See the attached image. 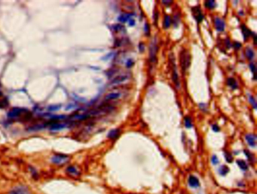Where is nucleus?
<instances>
[{
  "instance_id": "473e14b6",
  "label": "nucleus",
  "mask_w": 257,
  "mask_h": 194,
  "mask_svg": "<svg viewBox=\"0 0 257 194\" xmlns=\"http://www.w3.org/2000/svg\"><path fill=\"white\" fill-rule=\"evenodd\" d=\"M144 29H145V33L146 35L149 34V25L148 23H145L144 26Z\"/></svg>"
},
{
  "instance_id": "6e6552de",
  "label": "nucleus",
  "mask_w": 257,
  "mask_h": 194,
  "mask_svg": "<svg viewBox=\"0 0 257 194\" xmlns=\"http://www.w3.org/2000/svg\"><path fill=\"white\" fill-rule=\"evenodd\" d=\"M188 182H189V184L191 187H193V188H197V187H198L200 186V182H199L198 178L196 177L195 176H194V175H190L189 176Z\"/></svg>"
},
{
  "instance_id": "58836bf2",
  "label": "nucleus",
  "mask_w": 257,
  "mask_h": 194,
  "mask_svg": "<svg viewBox=\"0 0 257 194\" xmlns=\"http://www.w3.org/2000/svg\"><path fill=\"white\" fill-rule=\"evenodd\" d=\"M244 153L246 155V156L248 157V159H249V160H251V153L248 151V150H244Z\"/></svg>"
},
{
  "instance_id": "6ab92c4d",
  "label": "nucleus",
  "mask_w": 257,
  "mask_h": 194,
  "mask_svg": "<svg viewBox=\"0 0 257 194\" xmlns=\"http://www.w3.org/2000/svg\"><path fill=\"white\" fill-rule=\"evenodd\" d=\"M171 24V17L169 15H165L164 18V22H163V26L164 29H168L170 27Z\"/></svg>"
},
{
  "instance_id": "cd10ccee",
  "label": "nucleus",
  "mask_w": 257,
  "mask_h": 194,
  "mask_svg": "<svg viewBox=\"0 0 257 194\" xmlns=\"http://www.w3.org/2000/svg\"><path fill=\"white\" fill-rule=\"evenodd\" d=\"M211 162H212L213 165H214V166L217 165V164L219 163L218 157H217L216 155H213V156H212V158H211Z\"/></svg>"
},
{
  "instance_id": "bb28decb",
  "label": "nucleus",
  "mask_w": 257,
  "mask_h": 194,
  "mask_svg": "<svg viewBox=\"0 0 257 194\" xmlns=\"http://www.w3.org/2000/svg\"><path fill=\"white\" fill-rule=\"evenodd\" d=\"M225 160H226L228 162H229V163H231V162H232V160H233V157H232V156L229 153H228V152H225Z\"/></svg>"
},
{
  "instance_id": "4c0bfd02",
  "label": "nucleus",
  "mask_w": 257,
  "mask_h": 194,
  "mask_svg": "<svg viewBox=\"0 0 257 194\" xmlns=\"http://www.w3.org/2000/svg\"><path fill=\"white\" fill-rule=\"evenodd\" d=\"M128 23L130 27H134V25H135V21H134L133 18H130L128 21Z\"/></svg>"
},
{
  "instance_id": "a878e982",
  "label": "nucleus",
  "mask_w": 257,
  "mask_h": 194,
  "mask_svg": "<svg viewBox=\"0 0 257 194\" xmlns=\"http://www.w3.org/2000/svg\"><path fill=\"white\" fill-rule=\"evenodd\" d=\"M61 107V105H51L48 107V110L49 111H56Z\"/></svg>"
},
{
  "instance_id": "9d476101",
  "label": "nucleus",
  "mask_w": 257,
  "mask_h": 194,
  "mask_svg": "<svg viewBox=\"0 0 257 194\" xmlns=\"http://www.w3.org/2000/svg\"><path fill=\"white\" fill-rule=\"evenodd\" d=\"M23 112L22 109L18 108V107H14V108L11 109V110L8 112V116L9 118H15L18 116L19 115L21 114Z\"/></svg>"
},
{
  "instance_id": "5701e85b",
  "label": "nucleus",
  "mask_w": 257,
  "mask_h": 194,
  "mask_svg": "<svg viewBox=\"0 0 257 194\" xmlns=\"http://www.w3.org/2000/svg\"><path fill=\"white\" fill-rule=\"evenodd\" d=\"M229 171V167H227L226 166H222L219 168V175H223V176H225L228 172Z\"/></svg>"
},
{
  "instance_id": "ea45409f",
  "label": "nucleus",
  "mask_w": 257,
  "mask_h": 194,
  "mask_svg": "<svg viewBox=\"0 0 257 194\" xmlns=\"http://www.w3.org/2000/svg\"><path fill=\"white\" fill-rule=\"evenodd\" d=\"M158 12H156L155 14H154V21H155V22L158 21Z\"/></svg>"
},
{
  "instance_id": "2eb2a0df",
  "label": "nucleus",
  "mask_w": 257,
  "mask_h": 194,
  "mask_svg": "<svg viewBox=\"0 0 257 194\" xmlns=\"http://www.w3.org/2000/svg\"><path fill=\"white\" fill-rule=\"evenodd\" d=\"M119 134H120V130L118 128L112 129V130H111V131L108 133L107 137H109V138H110V139H115V138H117L118 137Z\"/></svg>"
},
{
  "instance_id": "ddd939ff",
  "label": "nucleus",
  "mask_w": 257,
  "mask_h": 194,
  "mask_svg": "<svg viewBox=\"0 0 257 194\" xmlns=\"http://www.w3.org/2000/svg\"><path fill=\"white\" fill-rule=\"evenodd\" d=\"M132 16H134V14H130V13H128V14H121L119 17H118V20L120 22H122V23H125V22L128 21Z\"/></svg>"
},
{
  "instance_id": "f257e3e1",
  "label": "nucleus",
  "mask_w": 257,
  "mask_h": 194,
  "mask_svg": "<svg viewBox=\"0 0 257 194\" xmlns=\"http://www.w3.org/2000/svg\"><path fill=\"white\" fill-rule=\"evenodd\" d=\"M190 62L191 60L189 54L185 52V50H183L180 54V63H181L182 70H183V73L186 71V69L189 67Z\"/></svg>"
},
{
  "instance_id": "20e7f679",
  "label": "nucleus",
  "mask_w": 257,
  "mask_h": 194,
  "mask_svg": "<svg viewBox=\"0 0 257 194\" xmlns=\"http://www.w3.org/2000/svg\"><path fill=\"white\" fill-rule=\"evenodd\" d=\"M192 15L194 18L195 19V21L198 23H201L204 20V14L201 12V8L198 6L196 7H192Z\"/></svg>"
},
{
  "instance_id": "c9c22d12",
  "label": "nucleus",
  "mask_w": 257,
  "mask_h": 194,
  "mask_svg": "<svg viewBox=\"0 0 257 194\" xmlns=\"http://www.w3.org/2000/svg\"><path fill=\"white\" fill-rule=\"evenodd\" d=\"M212 129H213V131H215V132H218V131H219V127L217 125H213V126H212Z\"/></svg>"
},
{
  "instance_id": "4be33fe9",
  "label": "nucleus",
  "mask_w": 257,
  "mask_h": 194,
  "mask_svg": "<svg viewBox=\"0 0 257 194\" xmlns=\"http://www.w3.org/2000/svg\"><path fill=\"white\" fill-rule=\"evenodd\" d=\"M245 54H246V57L249 59V60H253V57H254V52L253 50L251 48H247L245 51Z\"/></svg>"
},
{
  "instance_id": "2f4dec72",
  "label": "nucleus",
  "mask_w": 257,
  "mask_h": 194,
  "mask_svg": "<svg viewBox=\"0 0 257 194\" xmlns=\"http://www.w3.org/2000/svg\"><path fill=\"white\" fill-rule=\"evenodd\" d=\"M134 65V61L132 59H129L128 60V61L126 62V66L127 67H131Z\"/></svg>"
},
{
  "instance_id": "7ed1b4c3",
  "label": "nucleus",
  "mask_w": 257,
  "mask_h": 194,
  "mask_svg": "<svg viewBox=\"0 0 257 194\" xmlns=\"http://www.w3.org/2000/svg\"><path fill=\"white\" fill-rule=\"evenodd\" d=\"M69 160V156L63 154H56L51 158V162L55 165H63L67 163Z\"/></svg>"
},
{
  "instance_id": "4468645a",
  "label": "nucleus",
  "mask_w": 257,
  "mask_h": 194,
  "mask_svg": "<svg viewBox=\"0 0 257 194\" xmlns=\"http://www.w3.org/2000/svg\"><path fill=\"white\" fill-rule=\"evenodd\" d=\"M227 85L231 88V89H233V90H235V89H237L238 88V83H237V81L234 79V78H232V77H230V78H229L228 79H227Z\"/></svg>"
},
{
  "instance_id": "b1692460",
  "label": "nucleus",
  "mask_w": 257,
  "mask_h": 194,
  "mask_svg": "<svg viewBox=\"0 0 257 194\" xmlns=\"http://www.w3.org/2000/svg\"><path fill=\"white\" fill-rule=\"evenodd\" d=\"M184 121H185V126L187 128H190L192 127V120H191L190 117L186 116V117L184 119Z\"/></svg>"
},
{
  "instance_id": "39448f33",
  "label": "nucleus",
  "mask_w": 257,
  "mask_h": 194,
  "mask_svg": "<svg viewBox=\"0 0 257 194\" xmlns=\"http://www.w3.org/2000/svg\"><path fill=\"white\" fill-rule=\"evenodd\" d=\"M157 52H158V47H157L156 41L154 39L151 43L150 50H149V56H150L149 58H150V61H152V63H154L155 61Z\"/></svg>"
},
{
  "instance_id": "c756f323",
  "label": "nucleus",
  "mask_w": 257,
  "mask_h": 194,
  "mask_svg": "<svg viewBox=\"0 0 257 194\" xmlns=\"http://www.w3.org/2000/svg\"><path fill=\"white\" fill-rule=\"evenodd\" d=\"M29 170H30V171H31V174H32V175H33V177H34V178H37V176H38V174H37V172H36V171L33 168H29Z\"/></svg>"
},
{
  "instance_id": "f704fd0d",
  "label": "nucleus",
  "mask_w": 257,
  "mask_h": 194,
  "mask_svg": "<svg viewBox=\"0 0 257 194\" xmlns=\"http://www.w3.org/2000/svg\"><path fill=\"white\" fill-rule=\"evenodd\" d=\"M233 46L235 47V49H239L240 48H241V44L238 42H235V43L233 44Z\"/></svg>"
},
{
  "instance_id": "aec40b11",
  "label": "nucleus",
  "mask_w": 257,
  "mask_h": 194,
  "mask_svg": "<svg viewBox=\"0 0 257 194\" xmlns=\"http://www.w3.org/2000/svg\"><path fill=\"white\" fill-rule=\"evenodd\" d=\"M237 164H238V166L240 167V169L243 170V171H246L248 169V166H247V164L246 163V162L244 161V160H237Z\"/></svg>"
},
{
  "instance_id": "412c9836",
  "label": "nucleus",
  "mask_w": 257,
  "mask_h": 194,
  "mask_svg": "<svg viewBox=\"0 0 257 194\" xmlns=\"http://www.w3.org/2000/svg\"><path fill=\"white\" fill-rule=\"evenodd\" d=\"M204 6L208 9H214L216 8V2L214 0H209L205 1Z\"/></svg>"
},
{
  "instance_id": "0eeeda50",
  "label": "nucleus",
  "mask_w": 257,
  "mask_h": 194,
  "mask_svg": "<svg viewBox=\"0 0 257 194\" xmlns=\"http://www.w3.org/2000/svg\"><path fill=\"white\" fill-rule=\"evenodd\" d=\"M10 194H29V190L25 186H18L13 189Z\"/></svg>"
},
{
  "instance_id": "f8f14e48",
  "label": "nucleus",
  "mask_w": 257,
  "mask_h": 194,
  "mask_svg": "<svg viewBox=\"0 0 257 194\" xmlns=\"http://www.w3.org/2000/svg\"><path fill=\"white\" fill-rule=\"evenodd\" d=\"M128 76L127 75H120V76L115 77L114 79L112 80L111 83L113 84V85L114 84H120V83L123 82L124 81H126L128 79Z\"/></svg>"
},
{
  "instance_id": "e433bc0d",
  "label": "nucleus",
  "mask_w": 257,
  "mask_h": 194,
  "mask_svg": "<svg viewBox=\"0 0 257 194\" xmlns=\"http://www.w3.org/2000/svg\"><path fill=\"white\" fill-rule=\"evenodd\" d=\"M162 2L163 4H164L165 6H170V5H171V4L173 3V1H165V0H163V1H162Z\"/></svg>"
},
{
  "instance_id": "f3484780",
  "label": "nucleus",
  "mask_w": 257,
  "mask_h": 194,
  "mask_svg": "<svg viewBox=\"0 0 257 194\" xmlns=\"http://www.w3.org/2000/svg\"><path fill=\"white\" fill-rule=\"evenodd\" d=\"M66 127V125L64 124H60V123H54L50 127V130L52 131H60L61 129H63Z\"/></svg>"
},
{
  "instance_id": "9b49d317",
  "label": "nucleus",
  "mask_w": 257,
  "mask_h": 194,
  "mask_svg": "<svg viewBox=\"0 0 257 194\" xmlns=\"http://www.w3.org/2000/svg\"><path fill=\"white\" fill-rule=\"evenodd\" d=\"M241 29H242V33H243V36H244V41L247 39L253 34V32L250 29L247 28L245 25H241Z\"/></svg>"
},
{
  "instance_id": "f03ea898",
  "label": "nucleus",
  "mask_w": 257,
  "mask_h": 194,
  "mask_svg": "<svg viewBox=\"0 0 257 194\" xmlns=\"http://www.w3.org/2000/svg\"><path fill=\"white\" fill-rule=\"evenodd\" d=\"M170 62L172 65V79H173V81L174 82L177 88H179V86H180L179 81V76H178V73H177V68L176 63H175V58L173 57V55L170 54Z\"/></svg>"
},
{
  "instance_id": "1a4fd4ad",
  "label": "nucleus",
  "mask_w": 257,
  "mask_h": 194,
  "mask_svg": "<svg viewBox=\"0 0 257 194\" xmlns=\"http://www.w3.org/2000/svg\"><path fill=\"white\" fill-rule=\"evenodd\" d=\"M245 138H246V142L248 143V144L250 147H256V136L255 135L248 134V135H246V136H245Z\"/></svg>"
},
{
  "instance_id": "c85d7f7f",
  "label": "nucleus",
  "mask_w": 257,
  "mask_h": 194,
  "mask_svg": "<svg viewBox=\"0 0 257 194\" xmlns=\"http://www.w3.org/2000/svg\"><path fill=\"white\" fill-rule=\"evenodd\" d=\"M250 69H251V71L253 72V75H254V76H256V70L255 63H250Z\"/></svg>"
},
{
  "instance_id": "a211bd4d",
  "label": "nucleus",
  "mask_w": 257,
  "mask_h": 194,
  "mask_svg": "<svg viewBox=\"0 0 257 194\" xmlns=\"http://www.w3.org/2000/svg\"><path fill=\"white\" fill-rule=\"evenodd\" d=\"M121 96V94L120 93H118V92H112V93H109L107 95H106L105 97V99L106 101H110V100H115V99H117L118 97H120Z\"/></svg>"
},
{
  "instance_id": "423d86ee",
  "label": "nucleus",
  "mask_w": 257,
  "mask_h": 194,
  "mask_svg": "<svg viewBox=\"0 0 257 194\" xmlns=\"http://www.w3.org/2000/svg\"><path fill=\"white\" fill-rule=\"evenodd\" d=\"M213 21H214V25H215L216 30L218 32H223L225 28V23L223 20L220 17H215L213 19Z\"/></svg>"
},
{
  "instance_id": "dca6fc26",
  "label": "nucleus",
  "mask_w": 257,
  "mask_h": 194,
  "mask_svg": "<svg viewBox=\"0 0 257 194\" xmlns=\"http://www.w3.org/2000/svg\"><path fill=\"white\" fill-rule=\"evenodd\" d=\"M67 172L70 175H73V176H78L79 175V171L77 170V168L75 167V166H69L68 168H67Z\"/></svg>"
},
{
  "instance_id": "72a5a7b5",
  "label": "nucleus",
  "mask_w": 257,
  "mask_h": 194,
  "mask_svg": "<svg viewBox=\"0 0 257 194\" xmlns=\"http://www.w3.org/2000/svg\"><path fill=\"white\" fill-rule=\"evenodd\" d=\"M139 50H140V52H144V50H145V46H144L143 43L140 42V44H139Z\"/></svg>"
},
{
  "instance_id": "7c9ffc66",
  "label": "nucleus",
  "mask_w": 257,
  "mask_h": 194,
  "mask_svg": "<svg viewBox=\"0 0 257 194\" xmlns=\"http://www.w3.org/2000/svg\"><path fill=\"white\" fill-rule=\"evenodd\" d=\"M112 27L114 29V30H115V31H119V30H121V29H123V27L122 25H120V24H115Z\"/></svg>"
},
{
  "instance_id": "393cba45",
  "label": "nucleus",
  "mask_w": 257,
  "mask_h": 194,
  "mask_svg": "<svg viewBox=\"0 0 257 194\" xmlns=\"http://www.w3.org/2000/svg\"><path fill=\"white\" fill-rule=\"evenodd\" d=\"M249 101H250V103H251V105L253 107V108L256 109L257 108V105H256V100H255V98L253 97V96H252V95H250L249 96Z\"/></svg>"
}]
</instances>
